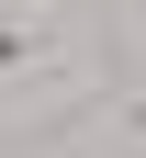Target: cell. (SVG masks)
Wrapping results in <instances>:
<instances>
[{
	"instance_id": "obj_2",
	"label": "cell",
	"mask_w": 146,
	"mask_h": 158,
	"mask_svg": "<svg viewBox=\"0 0 146 158\" xmlns=\"http://www.w3.org/2000/svg\"><path fill=\"white\" fill-rule=\"evenodd\" d=\"M34 11H68V0H34Z\"/></svg>"
},
{
	"instance_id": "obj_1",
	"label": "cell",
	"mask_w": 146,
	"mask_h": 158,
	"mask_svg": "<svg viewBox=\"0 0 146 158\" xmlns=\"http://www.w3.org/2000/svg\"><path fill=\"white\" fill-rule=\"evenodd\" d=\"M11 68H23V34H0V79H11Z\"/></svg>"
}]
</instances>
